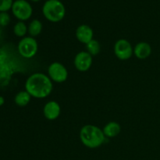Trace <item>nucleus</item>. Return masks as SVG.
<instances>
[{
	"mask_svg": "<svg viewBox=\"0 0 160 160\" xmlns=\"http://www.w3.org/2000/svg\"><path fill=\"white\" fill-rule=\"evenodd\" d=\"M53 88L52 81L49 77L42 73L31 74L25 82V91L36 98H44L51 94Z\"/></svg>",
	"mask_w": 160,
	"mask_h": 160,
	"instance_id": "nucleus-1",
	"label": "nucleus"
},
{
	"mask_svg": "<svg viewBox=\"0 0 160 160\" xmlns=\"http://www.w3.org/2000/svg\"><path fill=\"white\" fill-rule=\"evenodd\" d=\"M80 139L84 146L89 148H96L105 142L106 136L98 127L92 124L84 125L80 131Z\"/></svg>",
	"mask_w": 160,
	"mask_h": 160,
	"instance_id": "nucleus-2",
	"label": "nucleus"
},
{
	"mask_svg": "<svg viewBox=\"0 0 160 160\" xmlns=\"http://www.w3.org/2000/svg\"><path fill=\"white\" fill-rule=\"evenodd\" d=\"M42 13L49 21L59 22L65 17V6L60 0H47L42 6Z\"/></svg>",
	"mask_w": 160,
	"mask_h": 160,
	"instance_id": "nucleus-3",
	"label": "nucleus"
},
{
	"mask_svg": "<svg viewBox=\"0 0 160 160\" xmlns=\"http://www.w3.org/2000/svg\"><path fill=\"white\" fill-rule=\"evenodd\" d=\"M38 45L33 37H24L18 43V52L20 56L26 59L33 58L38 52Z\"/></svg>",
	"mask_w": 160,
	"mask_h": 160,
	"instance_id": "nucleus-4",
	"label": "nucleus"
},
{
	"mask_svg": "<svg viewBox=\"0 0 160 160\" xmlns=\"http://www.w3.org/2000/svg\"><path fill=\"white\" fill-rule=\"evenodd\" d=\"M11 9L14 17L20 21L28 20L32 16V6L27 0H16Z\"/></svg>",
	"mask_w": 160,
	"mask_h": 160,
	"instance_id": "nucleus-5",
	"label": "nucleus"
},
{
	"mask_svg": "<svg viewBox=\"0 0 160 160\" xmlns=\"http://www.w3.org/2000/svg\"><path fill=\"white\" fill-rule=\"evenodd\" d=\"M48 76L52 81L56 83H62L68 78V71L65 66L59 62H54L48 68Z\"/></svg>",
	"mask_w": 160,
	"mask_h": 160,
	"instance_id": "nucleus-6",
	"label": "nucleus"
},
{
	"mask_svg": "<svg viewBox=\"0 0 160 160\" xmlns=\"http://www.w3.org/2000/svg\"><path fill=\"white\" fill-rule=\"evenodd\" d=\"M114 53L120 60H128L134 54V48L128 40L119 39L114 45Z\"/></svg>",
	"mask_w": 160,
	"mask_h": 160,
	"instance_id": "nucleus-7",
	"label": "nucleus"
},
{
	"mask_svg": "<svg viewBox=\"0 0 160 160\" xmlns=\"http://www.w3.org/2000/svg\"><path fill=\"white\" fill-rule=\"evenodd\" d=\"M93 62V56H91L87 51L80 52L76 55L73 61L75 67L81 72L88 71L91 68Z\"/></svg>",
	"mask_w": 160,
	"mask_h": 160,
	"instance_id": "nucleus-8",
	"label": "nucleus"
},
{
	"mask_svg": "<svg viewBox=\"0 0 160 160\" xmlns=\"http://www.w3.org/2000/svg\"><path fill=\"white\" fill-rule=\"evenodd\" d=\"M61 107L56 101H49L45 105L43 108V114L48 120H55L59 117Z\"/></svg>",
	"mask_w": 160,
	"mask_h": 160,
	"instance_id": "nucleus-9",
	"label": "nucleus"
},
{
	"mask_svg": "<svg viewBox=\"0 0 160 160\" xmlns=\"http://www.w3.org/2000/svg\"><path fill=\"white\" fill-rule=\"evenodd\" d=\"M75 34H76L78 40L85 45L93 39V30L90 26L87 24H81L78 26Z\"/></svg>",
	"mask_w": 160,
	"mask_h": 160,
	"instance_id": "nucleus-10",
	"label": "nucleus"
},
{
	"mask_svg": "<svg viewBox=\"0 0 160 160\" xmlns=\"http://www.w3.org/2000/svg\"><path fill=\"white\" fill-rule=\"evenodd\" d=\"M152 53V47L148 42H141L134 48V54L138 59H145L149 57Z\"/></svg>",
	"mask_w": 160,
	"mask_h": 160,
	"instance_id": "nucleus-11",
	"label": "nucleus"
},
{
	"mask_svg": "<svg viewBox=\"0 0 160 160\" xmlns=\"http://www.w3.org/2000/svg\"><path fill=\"white\" fill-rule=\"evenodd\" d=\"M106 138H112L118 135L121 131V127L117 122H109L108 123L104 128L102 129Z\"/></svg>",
	"mask_w": 160,
	"mask_h": 160,
	"instance_id": "nucleus-12",
	"label": "nucleus"
},
{
	"mask_svg": "<svg viewBox=\"0 0 160 160\" xmlns=\"http://www.w3.org/2000/svg\"><path fill=\"white\" fill-rule=\"evenodd\" d=\"M31 96L27 91H21L16 95L14 98L15 103L20 107H24L28 106L31 102Z\"/></svg>",
	"mask_w": 160,
	"mask_h": 160,
	"instance_id": "nucleus-13",
	"label": "nucleus"
},
{
	"mask_svg": "<svg viewBox=\"0 0 160 160\" xmlns=\"http://www.w3.org/2000/svg\"><path fill=\"white\" fill-rule=\"evenodd\" d=\"M28 33H29L31 37L34 38L37 37L38 35L42 33V28H43V26H42V22L39 20H37V19H34L33 20L31 23L28 25Z\"/></svg>",
	"mask_w": 160,
	"mask_h": 160,
	"instance_id": "nucleus-14",
	"label": "nucleus"
},
{
	"mask_svg": "<svg viewBox=\"0 0 160 160\" xmlns=\"http://www.w3.org/2000/svg\"><path fill=\"white\" fill-rule=\"evenodd\" d=\"M86 48H87V52L91 56H95L100 52L101 46L98 41L95 39H92L88 43L86 44Z\"/></svg>",
	"mask_w": 160,
	"mask_h": 160,
	"instance_id": "nucleus-15",
	"label": "nucleus"
},
{
	"mask_svg": "<svg viewBox=\"0 0 160 160\" xmlns=\"http://www.w3.org/2000/svg\"><path fill=\"white\" fill-rule=\"evenodd\" d=\"M13 32L17 37H24L27 32H28V28L23 21H19L14 25Z\"/></svg>",
	"mask_w": 160,
	"mask_h": 160,
	"instance_id": "nucleus-16",
	"label": "nucleus"
},
{
	"mask_svg": "<svg viewBox=\"0 0 160 160\" xmlns=\"http://www.w3.org/2000/svg\"><path fill=\"white\" fill-rule=\"evenodd\" d=\"M13 0H0V12H7L12 9Z\"/></svg>",
	"mask_w": 160,
	"mask_h": 160,
	"instance_id": "nucleus-17",
	"label": "nucleus"
},
{
	"mask_svg": "<svg viewBox=\"0 0 160 160\" xmlns=\"http://www.w3.org/2000/svg\"><path fill=\"white\" fill-rule=\"evenodd\" d=\"M10 23V16L7 12H0V25L2 27L7 26Z\"/></svg>",
	"mask_w": 160,
	"mask_h": 160,
	"instance_id": "nucleus-18",
	"label": "nucleus"
},
{
	"mask_svg": "<svg viewBox=\"0 0 160 160\" xmlns=\"http://www.w3.org/2000/svg\"><path fill=\"white\" fill-rule=\"evenodd\" d=\"M5 103V99L2 96H0V106H2Z\"/></svg>",
	"mask_w": 160,
	"mask_h": 160,
	"instance_id": "nucleus-19",
	"label": "nucleus"
},
{
	"mask_svg": "<svg viewBox=\"0 0 160 160\" xmlns=\"http://www.w3.org/2000/svg\"><path fill=\"white\" fill-rule=\"evenodd\" d=\"M31 1H32V2H38V1H40V0H31Z\"/></svg>",
	"mask_w": 160,
	"mask_h": 160,
	"instance_id": "nucleus-20",
	"label": "nucleus"
}]
</instances>
